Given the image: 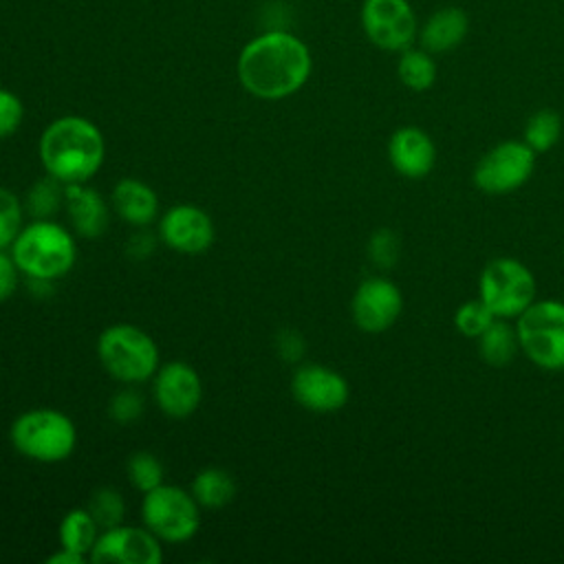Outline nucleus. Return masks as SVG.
Here are the masks:
<instances>
[{
    "instance_id": "7c9ffc66",
    "label": "nucleus",
    "mask_w": 564,
    "mask_h": 564,
    "mask_svg": "<svg viewBox=\"0 0 564 564\" xmlns=\"http://www.w3.org/2000/svg\"><path fill=\"white\" fill-rule=\"evenodd\" d=\"M143 414V397L130 386L115 392L108 401V416L119 425H130Z\"/></svg>"
},
{
    "instance_id": "b1692460",
    "label": "nucleus",
    "mask_w": 564,
    "mask_h": 564,
    "mask_svg": "<svg viewBox=\"0 0 564 564\" xmlns=\"http://www.w3.org/2000/svg\"><path fill=\"white\" fill-rule=\"evenodd\" d=\"M64 196H66V185L55 176L46 174L29 187L22 205L33 220L53 218L64 207Z\"/></svg>"
},
{
    "instance_id": "2eb2a0df",
    "label": "nucleus",
    "mask_w": 564,
    "mask_h": 564,
    "mask_svg": "<svg viewBox=\"0 0 564 564\" xmlns=\"http://www.w3.org/2000/svg\"><path fill=\"white\" fill-rule=\"evenodd\" d=\"M154 401L159 410L172 419L194 414L203 401V381L194 366L185 361H167L154 372Z\"/></svg>"
},
{
    "instance_id": "ddd939ff",
    "label": "nucleus",
    "mask_w": 564,
    "mask_h": 564,
    "mask_svg": "<svg viewBox=\"0 0 564 564\" xmlns=\"http://www.w3.org/2000/svg\"><path fill=\"white\" fill-rule=\"evenodd\" d=\"M291 394L304 410L330 414L348 403L350 388L337 370L322 364H304L293 372Z\"/></svg>"
},
{
    "instance_id": "c85d7f7f",
    "label": "nucleus",
    "mask_w": 564,
    "mask_h": 564,
    "mask_svg": "<svg viewBox=\"0 0 564 564\" xmlns=\"http://www.w3.org/2000/svg\"><path fill=\"white\" fill-rule=\"evenodd\" d=\"M24 205L7 187H0V249H11L20 229L24 227Z\"/></svg>"
},
{
    "instance_id": "9b49d317",
    "label": "nucleus",
    "mask_w": 564,
    "mask_h": 564,
    "mask_svg": "<svg viewBox=\"0 0 564 564\" xmlns=\"http://www.w3.org/2000/svg\"><path fill=\"white\" fill-rule=\"evenodd\" d=\"M403 311V293L388 278H366L350 302L352 322L368 335H379L394 326Z\"/></svg>"
},
{
    "instance_id": "473e14b6",
    "label": "nucleus",
    "mask_w": 564,
    "mask_h": 564,
    "mask_svg": "<svg viewBox=\"0 0 564 564\" xmlns=\"http://www.w3.org/2000/svg\"><path fill=\"white\" fill-rule=\"evenodd\" d=\"M20 282V269L7 249H0V302L9 300Z\"/></svg>"
},
{
    "instance_id": "412c9836",
    "label": "nucleus",
    "mask_w": 564,
    "mask_h": 564,
    "mask_svg": "<svg viewBox=\"0 0 564 564\" xmlns=\"http://www.w3.org/2000/svg\"><path fill=\"white\" fill-rule=\"evenodd\" d=\"M397 77L412 93L430 90L438 77V66L434 55L421 46H410L401 51L397 62Z\"/></svg>"
},
{
    "instance_id": "f704fd0d",
    "label": "nucleus",
    "mask_w": 564,
    "mask_h": 564,
    "mask_svg": "<svg viewBox=\"0 0 564 564\" xmlns=\"http://www.w3.org/2000/svg\"><path fill=\"white\" fill-rule=\"evenodd\" d=\"M82 562H88V557L64 546H59V551L48 557V564H82Z\"/></svg>"
},
{
    "instance_id": "a211bd4d",
    "label": "nucleus",
    "mask_w": 564,
    "mask_h": 564,
    "mask_svg": "<svg viewBox=\"0 0 564 564\" xmlns=\"http://www.w3.org/2000/svg\"><path fill=\"white\" fill-rule=\"evenodd\" d=\"M64 209L73 231L82 238H97L108 229L110 212L97 189L86 183L66 185Z\"/></svg>"
},
{
    "instance_id": "0eeeda50",
    "label": "nucleus",
    "mask_w": 564,
    "mask_h": 564,
    "mask_svg": "<svg viewBox=\"0 0 564 564\" xmlns=\"http://www.w3.org/2000/svg\"><path fill=\"white\" fill-rule=\"evenodd\" d=\"M200 505L178 485H159L143 494L141 520L161 542L178 544L192 540L200 529Z\"/></svg>"
},
{
    "instance_id": "393cba45",
    "label": "nucleus",
    "mask_w": 564,
    "mask_h": 564,
    "mask_svg": "<svg viewBox=\"0 0 564 564\" xmlns=\"http://www.w3.org/2000/svg\"><path fill=\"white\" fill-rule=\"evenodd\" d=\"M562 137V117L551 110V108H542L535 110L522 130V141L538 154V152H549L551 148H555V143Z\"/></svg>"
},
{
    "instance_id": "20e7f679",
    "label": "nucleus",
    "mask_w": 564,
    "mask_h": 564,
    "mask_svg": "<svg viewBox=\"0 0 564 564\" xmlns=\"http://www.w3.org/2000/svg\"><path fill=\"white\" fill-rule=\"evenodd\" d=\"M11 445L29 460L53 465L66 460L77 445V427L59 410L33 408L15 416L9 430Z\"/></svg>"
},
{
    "instance_id": "5701e85b",
    "label": "nucleus",
    "mask_w": 564,
    "mask_h": 564,
    "mask_svg": "<svg viewBox=\"0 0 564 564\" xmlns=\"http://www.w3.org/2000/svg\"><path fill=\"white\" fill-rule=\"evenodd\" d=\"M99 531L101 529L88 509H70L59 522V531H57L59 546L88 557L93 544L99 538Z\"/></svg>"
},
{
    "instance_id": "9d476101",
    "label": "nucleus",
    "mask_w": 564,
    "mask_h": 564,
    "mask_svg": "<svg viewBox=\"0 0 564 564\" xmlns=\"http://www.w3.org/2000/svg\"><path fill=\"white\" fill-rule=\"evenodd\" d=\"M361 29L377 48L401 53L416 42L419 18L410 0H364Z\"/></svg>"
},
{
    "instance_id": "bb28decb",
    "label": "nucleus",
    "mask_w": 564,
    "mask_h": 564,
    "mask_svg": "<svg viewBox=\"0 0 564 564\" xmlns=\"http://www.w3.org/2000/svg\"><path fill=\"white\" fill-rule=\"evenodd\" d=\"M126 474H128V480L141 491V494H148L152 491L154 487L163 485V463L159 460L156 454L152 452H134L130 458H128V465H126Z\"/></svg>"
},
{
    "instance_id": "72a5a7b5",
    "label": "nucleus",
    "mask_w": 564,
    "mask_h": 564,
    "mask_svg": "<svg viewBox=\"0 0 564 564\" xmlns=\"http://www.w3.org/2000/svg\"><path fill=\"white\" fill-rule=\"evenodd\" d=\"M275 346H278L280 357L286 359V361H295V359H300L304 355V339H302V335L297 330H291V328L282 330L278 335Z\"/></svg>"
},
{
    "instance_id": "423d86ee",
    "label": "nucleus",
    "mask_w": 564,
    "mask_h": 564,
    "mask_svg": "<svg viewBox=\"0 0 564 564\" xmlns=\"http://www.w3.org/2000/svg\"><path fill=\"white\" fill-rule=\"evenodd\" d=\"M520 350L542 370H564V302L535 300L516 317Z\"/></svg>"
},
{
    "instance_id": "f03ea898",
    "label": "nucleus",
    "mask_w": 564,
    "mask_h": 564,
    "mask_svg": "<svg viewBox=\"0 0 564 564\" xmlns=\"http://www.w3.org/2000/svg\"><path fill=\"white\" fill-rule=\"evenodd\" d=\"M37 154L44 172L64 185L88 183L104 163L106 143L93 121L66 115L44 128Z\"/></svg>"
},
{
    "instance_id": "f257e3e1",
    "label": "nucleus",
    "mask_w": 564,
    "mask_h": 564,
    "mask_svg": "<svg viewBox=\"0 0 564 564\" xmlns=\"http://www.w3.org/2000/svg\"><path fill=\"white\" fill-rule=\"evenodd\" d=\"M311 75V53L291 33L273 31L251 40L238 57V77L247 93L260 99H282L297 93Z\"/></svg>"
},
{
    "instance_id": "6ab92c4d",
    "label": "nucleus",
    "mask_w": 564,
    "mask_h": 564,
    "mask_svg": "<svg viewBox=\"0 0 564 564\" xmlns=\"http://www.w3.org/2000/svg\"><path fill=\"white\" fill-rule=\"evenodd\" d=\"M112 205L117 216L132 227H145L159 214L156 192L148 183L132 176H123L115 183Z\"/></svg>"
},
{
    "instance_id": "a878e982",
    "label": "nucleus",
    "mask_w": 564,
    "mask_h": 564,
    "mask_svg": "<svg viewBox=\"0 0 564 564\" xmlns=\"http://www.w3.org/2000/svg\"><path fill=\"white\" fill-rule=\"evenodd\" d=\"M86 509L93 513V518L97 520L101 531L121 524L123 516H126L123 496L115 487H99V489H95Z\"/></svg>"
},
{
    "instance_id": "dca6fc26",
    "label": "nucleus",
    "mask_w": 564,
    "mask_h": 564,
    "mask_svg": "<svg viewBox=\"0 0 564 564\" xmlns=\"http://www.w3.org/2000/svg\"><path fill=\"white\" fill-rule=\"evenodd\" d=\"M388 161L401 176L419 181L434 170L436 145L425 130L416 126H403L394 130L388 141Z\"/></svg>"
},
{
    "instance_id": "2f4dec72",
    "label": "nucleus",
    "mask_w": 564,
    "mask_h": 564,
    "mask_svg": "<svg viewBox=\"0 0 564 564\" xmlns=\"http://www.w3.org/2000/svg\"><path fill=\"white\" fill-rule=\"evenodd\" d=\"M24 119V106L18 95L0 88V141L15 134Z\"/></svg>"
},
{
    "instance_id": "39448f33",
    "label": "nucleus",
    "mask_w": 564,
    "mask_h": 564,
    "mask_svg": "<svg viewBox=\"0 0 564 564\" xmlns=\"http://www.w3.org/2000/svg\"><path fill=\"white\" fill-rule=\"evenodd\" d=\"M97 357L104 370L119 383L134 386L159 370V346L150 333L134 324H112L97 339Z\"/></svg>"
},
{
    "instance_id": "6e6552de",
    "label": "nucleus",
    "mask_w": 564,
    "mask_h": 564,
    "mask_svg": "<svg viewBox=\"0 0 564 564\" xmlns=\"http://www.w3.org/2000/svg\"><path fill=\"white\" fill-rule=\"evenodd\" d=\"M478 297L496 317L516 319L535 302V278L531 269L516 258H494L480 271Z\"/></svg>"
},
{
    "instance_id": "aec40b11",
    "label": "nucleus",
    "mask_w": 564,
    "mask_h": 564,
    "mask_svg": "<svg viewBox=\"0 0 564 564\" xmlns=\"http://www.w3.org/2000/svg\"><path fill=\"white\" fill-rule=\"evenodd\" d=\"M518 350H520L518 330H516V324H509V319L496 317L487 326V330L478 337V352L487 366L502 368L513 361Z\"/></svg>"
},
{
    "instance_id": "f3484780",
    "label": "nucleus",
    "mask_w": 564,
    "mask_h": 564,
    "mask_svg": "<svg viewBox=\"0 0 564 564\" xmlns=\"http://www.w3.org/2000/svg\"><path fill=\"white\" fill-rule=\"evenodd\" d=\"M469 33V15L456 4L434 9L423 24H419L416 42L432 55L456 51Z\"/></svg>"
},
{
    "instance_id": "4468645a",
    "label": "nucleus",
    "mask_w": 564,
    "mask_h": 564,
    "mask_svg": "<svg viewBox=\"0 0 564 564\" xmlns=\"http://www.w3.org/2000/svg\"><path fill=\"white\" fill-rule=\"evenodd\" d=\"M214 236V223L198 205H172L159 220V238L163 245L183 256L205 253L212 247Z\"/></svg>"
},
{
    "instance_id": "1a4fd4ad",
    "label": "nucleus",
    "mask_w": 564,
    "mask_h": 564,
    "mask_svg": "<svg viewBox=\"0 0 564 564\" xmlns=\"http://www.w3.org/2000/svg\"><path fill=\"white\" fill-rule=\"evenodd\" d=\"M535 167V152L520 141H500L474 167V185L491 196L522 187Z\"/></svg>"
},
{
    "instance_id": "cd10ccee",
    "label": "nucleus",
    "mask_w": 564,
    "mask_h": 564,
    "mask_svg": "<svg viewBox=\"0 0 564 564\" xmlns=\"http://www.w3.org/2000/svg\"><path fill=\"white\" fill-rule=\"evenodd\" d=\"M494 319L496 315L489 311V306L480 297L463 302L454 313V326L467 339H478Z\"/></svg>"
},
{
    "instance_id": "7ed1b4c3",
    "label": "nucleus",
    "mask_w": 564,
    "mask_h": 564,
    "mask_svg": "<svg viewBox=\"0 0 564 564\" xmlns=\"http://www.w3.org/2000/svg\"><path fill=\"white\" fill-rule=\"evenodd\" d=\"M11 256L22 275L55 282L64 278L77 260L75 236L53 218L31 220L13 240Z\"/></svg>"
},
{
    "instance_id": "4be33fe9",
    "label": "nucleus",
    "mask_w": 564,
    "mask_h": 564,
    "mask_svg": "<svg viewBox=\"0 0 564 564\" xmlns=\"http://www.w3.org/2000/svg\"><path fill=\"white\" fill-rule=\"evenodd\" d=\"M236 480L223 467H205L192 480V496L203 509H220L236 496Z\"/></svg>"
},
{
    "instance_id": "f8f14e48",
    "label": "nucleus",
    "mask_w": 564,
    "mask_h": 564,
    "mask_svg": "<svg viewBox=\"0 0 564 564\" xmlns=\"http://www.w3.org/2000/svg\"><path fill=\"white\" fill-rule=\"evenodd\" d=\"M88 560L115 564H159L163 560V549L161 540L148 527L117 524L99 531Z\"/></svg>"
},
{
    "instance_id": "c756f323",
    "label": "nucleus",
    "mask_w": 564,
    "mask_h": 564,
    "mask_svg": "<svg viewBox=\"0 0 564 564\" xmlns=\"http://www.w3.org/2000/svg\"><path fill=\"white\" fill-rule=\"evenodd\" d=\"M401 253V242L399 236L392 229H377L370 240H368V258L381 267V269H390L397 264Z\"/></svg>"
}]
</instances>
